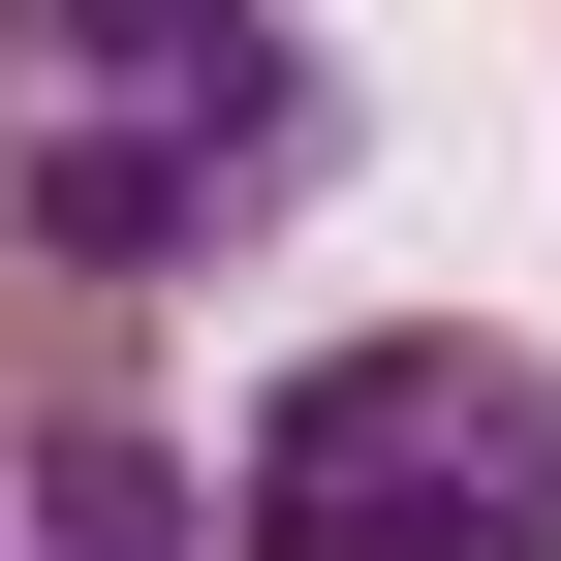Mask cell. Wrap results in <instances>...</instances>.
Listing matches in <instances>:
<instances>
[{
  "label": "cell",
  "mask_w": 561,
  "mask_h": 561,
  "mask_svg": "<svg viewBox=\"0 0 561 561\" xmlns=\"http://www.w3.org/2000/svg\"><path fill=\"white\" fill-rule=\"evenodd\" d=\"M219 530L250 561H561V343H468V312H375L219 437Z\"/></svg>",
  "instance_id": "cell-2"
},
{
  "label": "cell",
  "mask_w": 561,
  "mask_h": 561,
  "mask_svg": "<svg viewBox=\"0 0 561 561\" xmlns=\"http://www.w3.org/2000/svg\"><path fill=\"white\" fill-rule=\"evenodd\" d=\"M343 187V62L280 0H0V250L62 280H219Z\"/></svg>",
  "instance_id": "cell-1"
},
{
  "label": "cell",
  "mask_w": 561,
  "mask_h": 561,
  "mask_svg": "<svg viewBox=\"0 0 561 561\" xmlns=\"http://www.w3.org/2000/svg\"><path fill=\"white\" fill-rule=\"evenodd\" d=\"M94 405H125V280L0 250V437H94Z\"/></svg>",
  "instance_id": "cell-4"
},
{
  "label": "cell",
  "mask_w": 561,
  "mask_h": 561,
  "mask_svg": "<svg viewBox=\"0 0 561 561\" xmlns=\"http://www.w3.org/2000/svg\"><path fill=\"white\" fill-rule=\"evenodd\" d=\"M0 561H250V530H219V500L94 405V437H0Z\"/></svg>",
  "instance_id": "cell-3"
}]
</instances>
